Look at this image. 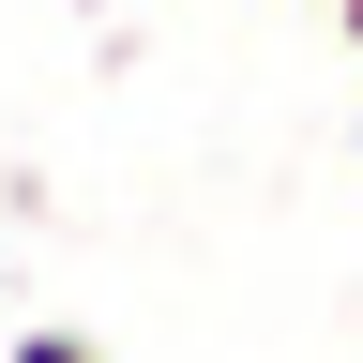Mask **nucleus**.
<instances>
[{
  "instance_id": "nucleus-2",
  "label": "nucleus",
  "mask_w": 363,
  "mask_h": 363,
  "mask_svg": "<svg viewBox=\"0 0 363 363\" xmlns=\"http://www.w3.org/2000/svg\"><path fill=\"white\" fill-rule=\"evenodd\" d=\"M333 30H348V45H363V0H333Z\"/></svg>"
},
{
  "instance_id": "nucleus-1",
  "label": "nucleus",
  "mask_w": 363,
  "mask_h": 363,
  "mask_svg": "<svg viewBox=\"0 0 363 363\" xmlns=\"http://www.w3.org/2000/svg\"><path fill=\"white\" fill-rule=\"evenodd\" d=\"M0 363H106V348H91V333H76V318H30V333H16V348H0Z\"/></svg>"
}]
</instances>
